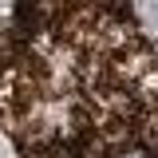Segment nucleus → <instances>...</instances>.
I'll use <instances>...</instances> for the list:
<instances>
[{"label":"nucleus","mask_w":158,"mask_h":158,"mask_svg":"<svg viewBox=\"0 0 158 158\" xmlns=\"http://www.w3.org/2000/svg\"><path fill=\"white\" fill-rule=\"evenodd\" d=\"M154 16H158V0H154Z\"/></svg>","instance_id":"1"}]
</instances>
